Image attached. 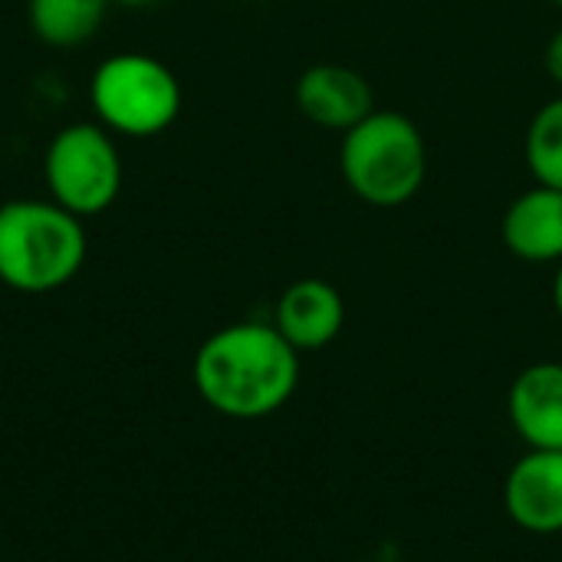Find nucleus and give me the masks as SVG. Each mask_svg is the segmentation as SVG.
Returning <instances> with one entry per match:
<instances>
[{
  "instance_id": "nucleus-1",
  "label": "nucleus",
  "mask_w": 562,
  "mask_h": 562,
  "mask_svg": "<svg viewBox=\"0 0 562 562\" xmlns=\"http://www.w3.org/2000/svg\"><path fill=\"white\" fill-rule=\"evenodd\" d=\"M194 389L207 408L234 422L277 415L300 385V352L273 323H231L194 352Z\"/></svg>"
},
{
  "instance_id": "nucleus-2",
  "label": "nucleus",
  "mask_w": 562,
  "mask_h": 562,
  "mask_svg": "<svg viewBox=\"0 0 562 562\" xmlns=\"http://www.w3.org/2000/svg\"><path fill=\"white\" fill-rule=\"evenodd\" d=\"M86 227L56 201L20 198L0 204V283L40 296L63 290L86 263Z\"/></svg>"
},
{
  "instance_id": "nucleus-3",
  "label": "nucleus",
  "mask_w": 562,
  "mask_h": 562,
  "mask_svg": "<svg viewBox=\"0 0 562 562\" xmlns=\"http://www.w3.org/2000/svg\"><path fill=\"white\" fill-rule=\"evenodd\" d=\"M342 181L372 207H398L412 201L428 178V145L422 128L392 109L369 112L342 135Z\"/></svg>"
},
{
  "instance_id": "nucleus-4",
  "label": "nucleus",
  "mask_w": 562,
  "mask_h": 562,
  "mask_svg": "<svg viewBox=\"0 0 562 562\" xmlns=\"http://www.w3.org/2000/svg\"><path fill=\"white\" fill-rule=\"evenodd\" d=\"M89 105L112 135L155 138L181 115V82L148 53H115L92 69Z\"/></svg>"
},
{
  "instance_id": "nucleus-5",
  "label": "nucleus",
  "mask_w": 562,
  "mask_h": 562,
  "mask_svg": "<svg viewBox=\"0 0 562 562\" xmlns=\"http://www.w3.org/2000/svg\"><path fill=\"white\" fill-rule=\"evenodd\" d=\"M49 201L79 221L109 211L122 191V155L109 128L99 122L63 125L43 155Z\"/></svg>"
},
{
  "instance_id": "nucleus-6",
  "label": "nucleus",
  "mask_w": 562,
  "mask_h": 562,
  "mask_svg": "<svg viewBox=\"0 0 562 562\" xmlns=\"http://www.w3.org/2000/svg\"><path fill=\"white\" fill-rule=\"evenodd\" d=\"M504 510L527 533H562V451L527 448L504 481Z\"/></svg>"
},
{
  "instance_id": "nucleus-7",
  "label": "nucleus",
  "mask_w": 562,
  "mask_h": 562,
  "mask_svg": "<svg viewBox=\"0 0 562 562\" xmlns=\"http://www.w3.org/2000/svg\"><path fill=\"white\" fill-rule=\"evenodd\" d=\"M296 105L313 125L349 132L369 112H375V95L362 72L336 63H319L296 79Z\"/></svg>"
},
{
  "instance_id": "nucleus-8",
  "label": "nucleus",
  "mask_w": 562,
  "mask_h": 562,
  "mask_svg": "<svg viewBox=\"0 0 562 562\" xmlns=\"http://www.w3.org/2000/svg\"><path fill=\"white\" fill-rule=\"evenodd\" d=\"M507 415L533 451H562V362L527 366L507 395Z\"/></svg>"
},
{
  "instance_id": "nucleus-9",
  "label": "nucleus",
  "mask_w": 562,
  "mask_h": 562,
  "mask_svg": "<svg viewBox=\"0 0 562 562\" xmlns=\"http://www.w3.org/2000/svg\"><path fill=\"white\" fill-rule=\"evenodd\" d=\"M346 323V303L339 290L326 280L306 277L283 290L277 300L273 326L296 352L326 349Z\"/></svg>"
},
{
  "instance_id": "nucleus-10",
  "label": "nucleus",
  "mask_w": 562,
  "mask_h": 562,
  "mask_svg": "<svg viewBox=\"0 0 562 562\" xmlns=\"http://www.w3.org/2000/svg\"><path fill=\"white\" fill-rule=\"evenodd\" d=\"M501 237L507 250L527 263L562 260V191L537 184L524 191L504 214Z\"/></svg>"
},
{
  "instance_id": "nucleus-11",
  "label": "nucleus",
  "mask_w": 562,
  "mask_h": 562,
  "mask_svg": "<svg viewBox=\"0 0 562 562\" xmlns=\"http://www.w3.org/2000/svg\"><path fill=\"white\" fill-rule=\"evenodd\" d=\"M112 0H30L26 13H30V26L33 33L56 49H72L89 43L105 13H109Z\"/></svg>"
},
{
  "instance_id": "nucleus-12",
  "label": "nucleus",
  "mask_w": 562,
  "mask_h": 562,
  "mask_svg": "<svg viewBox=\"0 0 562 562\" xmlns=\"http://www.w3.org/2000/svg\"><path fill=\"white\" fill-rule=\"evenodd\" d=\"M524 158L537 184L562 191V95L537 109L527 128Z\"/></svg>"
},
{
  "instance_id": "nucleus-13",
  "label": "nucleus",
  "mask_w": 562,
  "mask_h": 562,
  "mask_svg": "<svg viewBox=\"0 0 562 562\" xmlns=\"http://www.w3.org/2000/svg\"><path fill=\"white\" fill-rule=\"evenodd\" d=\"M547 72H550V79L562 89V26L550 36V43H547Z\"/></svg>"
},
{
  "instance_id": "nucleus-14",
  "label": "nucleus",
  "mask_w": 562,
  "mask_h": 562,
  "mask_svg": "<svg viewBox=\"0 0 562 562\" xmlns=\"http://www.w3.org/2000/svg\"><path fill=\"white\" fill-rule=\"evenodd\" d=\"M553 306H557V313L562 316V260L560 267H557V277H553Z\"/></svg>"
},
{
  "instance_id": "nucleus-15",
  "label": "nucleus",
  "mask_w": 562,
  "mask_h": 562,
  "mask_svg": "<svg viewBox=\"0 0 562 562\" xmlns=\"http://www.w3.org/2000/svg\"><path fill=\"white\" fill-rule=\"evenodd\" d=\"M115 7H128V10H142V7H151L158 0H112Z\"/></svg>"
},
{
  "instance_id": "nucleus-16",
  "label": "nucleus",
  "mask_w": 562,
  "mask_h": 562,
  "mask_svg": "<svg viewBox=\"0 0 562 562\" xmlns=\"http://www.w3.org/2000/svg\"><path fill=\"white\" fill-rule=\"evenodd\" d=\"M553 3H557V7H560V10H562V0H553Z\"/></svg>"
}]
</instances>
